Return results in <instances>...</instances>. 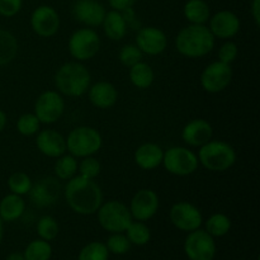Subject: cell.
Instances as JSON below:
<instances>
[{"label": "cell", "mask_w": 260, "mask_h": 260, "mask_svg": "<svg viewBox=\"0 0 260 260\" xmlns=\"http://www.w3.org/2000/svg\"><path fill=\"white\" fill-rule=\"evenodd\" d=\"M63 194L69 207L78 215H94L103 203V193L95 180L79 174L68 180Z\"/></svg>", "instance_id": "1"}, {"label": "cell", "mask_w": 260, "mask_h": 260, "mask_svg": "<svg viewBox=\"0 0 260 260\" xmlns=\"http://www.w3.org/2000/svg\"><path fill=\"white\" fill-rule=\"evenodd\" d=\"M215 40L207 25L189 24L180 29L175 37V48L185 57L200 58L213 50Z\"/></svg>", "instance_id": "2"}, {"label": "cell", "mask_w": 260, "mask_h": 260, "mask_svg": "<svg viewBox=\"0 0 260 260\" xmlns=\"http://www.w3.org/2000/svg\"><path fill=\"white\" fill-rule=\"evenodd\" d=\"M91 83V75L85 65L79 61L63 63L57 69L55 75V85L58 93L76 98L88 91Z\"/></svg>", "instance_id": "3"}, {"label": "cell", "mask_w": 260, "mask_h": 260, "mask_svg": "<svg viewBox=\"0 0 260 260\" xmlns=\"http://www.w3.org/2000/svg\"><path fill=\"white\" fill-rule=\"evenodd\" d=\"M198 161L210 172L221 173L230 169L236 161V151L230 144L221 140H210L198 151Z\"/></svg>", "instance_id": "4"}, {"label": "cell", "mask_w": 260, "mask_h": 260, "mask_svg": "<svg viewBox=\"0 0 260 260\" xmlns=\"http://www.w3.org/2000/svg\"><path fill=\"white\" fill-rule=\"evenodd\" d=\"M102 145V135L90 126L75 127L66 137V151L75 157L93 156L101 150Z\"/></svg>", "instance_id": "5"}, {"label": "cell", "mask_w": 260, "mask_h": 260, "mask_svg": "<svg viewBox=\"0 0 260 260\" xmlns=\"http://www.w3.org/2000/svg\"><path fill=\"white\" fill-rule=\"evenodd\" d=\"M98 222L108 233H124L134 221L129 208L119 201H108L102 203L96 211Z\"/></svg>", "instance_id": "6"}, {"label": "cell", "mask_w": 260, "mask_h": 260, "mask_svg": "<svg viewBox=\"0 0 260 260\" xmlns=\"http://www.w3.org/2000/svg\"><path fill=\"white\" fill-rule=\"evenodd\" d=\"M161 164L170 174L187 177L198 169L200 161L198 156L192 150L183 146H173L164 151Z\"/></svg>", "instance_id": "7"}, {"label": "cell", "mask_w": 260, "mask_h": 260, "mask_svg": "<svg viewBox=\"0 0 260 260\" xmlns=\"http://www.w3.org/2000/svg\"><path fill=\"white\" fill-rule=\"evenodd\" d=\"M68 48L76 61H88L99 52L101 38L91 28H80L70 36Z\"/></svg>", "instance_id": "8"}, {"label": "cell", "mask_w": 260, "mask_h": 260, "mask_svg": "<svg viewBox=\"0 0 260 260\" xmlns=\"http://www.w3.org/2000/svg\"><path fill=\"white\" fill-rule=\"evenodd\" d=\"M184 253L189 260H213L216 256L215 238L202 229L188 233Z\"/></svg>", "instance_id": "9"}, {"label": "cell", "mask_w": 260, "mask_h": 260, "mask_svg": "<svg viewBox=\"0 0 260 260\" xmlns=\"http://www.w3.org/2000/svg\"><path fill=\"white\" fill-rule=\"evenodd\" d=\"M65 111V101L56 90H46L40 94L35 103V114L41 123H56Z\"/></svg>", "instance_id": "10"}, {"label": "cell", "mask_w": 260, "mask_h": 260, "mask_svg": "<svg viewBox=\"0 0 260 260\" xmlns=\"http://www.w3.org/2000/svg\"><path fill=\"white\" fill-rule=\"evenodd\" d=\"M200 80L201 85L207 93H220L230 85L233 80V69L228 63L217 60L203 69Z\"/></svg>", "instance_id": "11"}, {"label": "cell", "mask_w": 260, "mask_h": 260, "mask_svg": "<svg viewBox=\"0 0 260 260\" xmlns=\"http://www.w3.org/2000/svg\"><path fill=\"white\" fill-rule=\"evenodd\" d=\"M169 220L178 230L190 233L202 226L203 217L200 208L189 202H177L169 211Z\"/></svg>", "instance_id": "12"}, {"label": "cell", "mask_w": 260, "mask_h": 260, "mask_svg": "<svg viewBox=\"0 0 260 260\" xmlns=\"http://www.w3.org/2000/svg\"><path fill=\"white\" fill-rule=\"evenodd\" d=\"M159 206L160 201L157 193L152 189L144 188V189H140L139 192L135 193L131 202H129L128 208L135 221L145 222V221H149L150 218L156 215Z\"/></svg>", "instance_id": "13"}, {"label": "cell", "mask_w": 260, "mask_h": 260, "mask_svg": "<svg viewBox=\"0 0 260 260\" xmlns=\"http://www.w3.org/2000/svg\"><path fill=\"white\" fill-rule=\"evenodd\" d=\"M30 27L40 37L50 38L55 36L60 28V15L55 8L50 5H40L30 15Z\"/></svg>", "instance_id": "14"}, {"label": "cell", "mask_w": 260, "mask_h": 260, "mask_svg": "<svg viewBox=\"0 0 260 260\" xmlns=\"http://www.w3.org/2000/svg\"><path fill=\"white\" fill-rule=\"evenodd\" d=\"M61 193L60 179L56 177H43L32 184L29 198L37 207H48L57 202Z\"/></svg>", "instance_id": "15"}, {"label": "cell", "mask_w": 260, "mask_h": 260, "mask_svg": "<svg viewBox=\"0 0 260 260\" xmlns=\"http://www.w3.org/2000/svg\"><path fill=\"white\" fill-rule=\"evenodd\" d=\"M106 8L98 0H76L73 5V15L86 27H98L106 17Z\"/></svg>", "instance_id": "16"}, {"label": "cell", "mask_w": 260, "mask_h": 260, "mask_svg": "<svg viewBox=\"0 0 260 260\" xmlns=\"http://www.w3.org/2000/svg\"><path fill=\"white\" fill-rule=\"evenodd\" d=\"M135 45L142 53L157 56L165 51L168 46L167 35L157 27H144L139 30Z\"/></svg>", "instance_id": "17"}, {"label": "cell", "mask_w": 260, "mask_h": 260, "mask_svg": "<svg viewBox=\"0 0 260 260\" xmlns=\"http://www.w3.org/2000/svg\"><path fill=\"white\" fill-rule=\"evenodd\" d=\"M210 30L215 38L230 40L240 30V19L230 10H221L210 18Z\"/></svg>", "instance_id": "18"}, {"label": "cell", "mask_w": 260, "mask_h": 260, "mask_svg": "<svg viewBox=\"0 0 260 260\" xmlns=\"http://www.w3.org/2000/svg\"><path fill=\"white\" fill-rule=\"evenodd\" d=\"M213 129L210 122L203 118H196L188 122L182 129V139L192 147H201L212 140Z\"/></svg>", "instance_id": "19"}, {"label": "cell", "mask_w": 260, "mask_h": 260, "mask_svg": "<svg viewBox=\"0 0 260 260\" xmlns=\"http://www.w3.org/2000/svg\"><path fill=\"white\" fill-rule=\"evenodd\" d=\"M36 146L41 154L56 159L66 152V139L55 129H40L36 137Z\"/></svg>", "instance_id": "20"}, {"label": "cell", "mask_w": 260, "mask_h": 260, "mask_svg": "<svg viewBox=\"0 0 260 260\" xmlns=\"http://www.w3.org/2000/svg\"><path fill=\"white\" fill-rule=\"evenodd\" d=\"M89 101L99 109H108L117 103L118 91L116 86L108 81H98L88 89Z\"/></svg>", "instance_id": "21"}, {"label": "cell", "mask_w": 260, "mask_h": 260, "mask_svg": "<svg viewBox=\"0 0 260 260\" xmlns=\"http://www.w3.org/2000/svg\"><path fill=\"white\" fill-rule=\"evenodd\" d=\"M164 151L161 147L154 142H145L140 145L135 151V162L142 170H154L162 162Z\"/></svg>", "instance_id": "22"}, {"label": "cell", "mask_w": 260, "mask_h": 260, "mask_svg": "<svg viewBox=\"0 0 260 260\" xmlns=\"http://www.w3.org/2000/svg\"><path fill=\"white\" fill-rule=\"evenodd\" d=\"M25 211V201L22 196L9 193L0 201V218L3 222H14L19 220Z\"/></svg>", "instance_id": "23"}, {"label": "cell", "mask_w": 260, "mask_h": 260, "mask_svg": "<svg viewBox=\"0 0 260 260\" xmlns=\"http://www.w3.org/2000/svg\"><path fill=\"white\" fill-rule=\"evenodd\" d=\"M102 25L106 36L112 41H121L127 33V20L118 10L112 9L107 12Z\"/></svg>", "instance_id": "24"}, {"label": "cell", "mask_w": 260, "mask_h": 260, "mask_svg": "<svg viewBox=\"0 0 260 260\" xmlns=\"http://www.w3.org/2000/svg\"><path fill=\"white\" fill-rule=\"evenodd\" d=\"M183 13L190 24H206L211 18V8L205 0H188Z\"/></svg>", "instance_id": "25"}, {"label": "cell", "mask_w": 260, "mask_h": 260, "mask_svg": "<svg viewBox=\"0 0 260 260\" xmlns=\"http://www.w3.org/2000/svg\"><path fill=\"white\" fill-rule=\"evenodd\" d=\"M129 80L132 85L139 89H147L152 85L155 79L154 70L149 63L140 61L136 65L129 68Z\"/></svg>", "instance_id": "26"}, {"label": "cell", "mask_w": 260, "mask_h": 260, "mask_svg": "<svg viewBox=\"0 0 260 260\" xmlns=\"http://www.w3.org/2000/svg\"><path fill=\"white\" fill-rule=\"evenodd\" d=\"M18 40L12 32L0 29V66L8 65L17 57Z\"/></svg>", "instance_id": "27"}, {"label": "cell", "mask_w": 260, "mask_h": 260, "mask_svg": "<svg viewBox=\"0 0 260 260\" xmlns=\"http://www.w3.org/2000/svg\"><path fill=\"white\" fill-rule=\"evenodd\" d=\"M56 159L57 160L53 167V172L57 179L68 182L69 179L78 174V160L75 156L70 154H63Z\"/></svg>", "instance_id": "28"}, {"label": "cell", "mask_w": 260, "mask_h": 260, "mask_svg": "<svg viewBox=\"0 0 260 260\" xmlns=\"http://www.w3.org/2000/svg\"><path fill=\"white\" fill-rule=\"evenodd\" d=\"M205 230L213 238H222L231 230V220L225 213H213L207 218Z\"/></svg>", "instance_id": "29"}, {"label": "cell", "mask_w": 260, "mask_h": 260, "mask_svg": "<svg viewBox=\"0 0 260 260\" xmlns=\"http://www.w3.org/2000/svg\"><path fill=\"white\" fill-rule=\"evenodd\" d=\"M23 255L25 260H50L52 256V246L50 241L36 239L28 244Z\"/></svg>", "instance_id": "30"}, {"label": "cell", "mask_w": 260, "mask_h": 260, "mask_svg": "<svg viewBox=\"0 0 260 260\" xmlns=\"http://www.w3.org/2000/svg\"><path fill=\"white\" fill-rule=\"evenodd\" d=\"M124 235L127 236L131 245L144 246L151 239V231L142 221H132L127 230L124 231Z\"/></svg>", "instance_id": "31"}, {"label": "cell", "mask_w": 260, "mask_h": 260, "mask_svg": "<svg viewBox=\"0 0 260 260\" xmlns=\"http://www.w3.org/2000/svg\"><path fill=\"white\" fill-rule=\"evenodd\" d=\"M8 188H9L10 193H14L18 196H25L29 193L30 188H32V179L29 175L24 172H15L8 178Z\"/></svg>", "instance_id": "32"}, {"label": "cell", "mask_w": 260, "mask_h": 260, "mask_svg": "<svg viewBox=\"0 0 260 260\" xmlns=\"http://www.w3.org/2000/svg\"><path fill=\"white\" fill-rule=\"evenodd\" d=\"M109 251L106 244L101 241H91L86 244L79 253L78 260H108Z\"/></svg>", "instance_id": "33"}, {"label": "cell", "mask_w": 260, "mask_h": 260, "mask_svg": "<svg viewBox=\"0 0 260 260\" xmlns=\"http://www.w3.org/2000/svg\"><path fill=\"white\" fill-rule=\"evenodd\" d=\"M41 129V122L35 113H24L17 119V131L23 136H33Z\"/></svg>", "instance_id": "34"}, {"label": "cell", "mask_w": 260, "mask_h": 260, "mask_svg": "<svg viewBox=\"0 0 260 260\" xmlns=\"http://www.w3.org/2000/svg\"><path fill=\"white\" fill-rule=\"evenodd\" d=\"M37 234L40 239L51 241L58 235V223L52 216H43L37 222Z\"/></svg>", "instance_id": "35"}, {"label": "cell", "mask_w": 260, "mask_h": 260, "mask_svg": "<svg viewBox=\"0 0 260 260\" xmlns=\"http://www.w3.org/2000/svg\"><path fill=\"white\" fill-rule=\"evenodd\" d=\"M106 246L109 253L116 254V255H123V254H127L129 251L131 243H129L128 239L123 233H114L108 238Z\"/></svg>", "instance_id": "36"}, {"label": "cell", "mask_w": 260, "mask_h": 260, "mask_svg": "<svg viewBox=\"0 0 260 260\" xmlns=\"http://www.w3.org/2000/svg\"><path fill=\"white\" fill-rule=\"evenodd\" d=\"M142 55L144 53L141 52V50L136 45L128 43V45H124L121 48V51L118 53V58L122 65L129 69L131 66L136 65L137 62L142 61Z\"/></svg>", "instance_id": "37"}, {"label": "cell", "mask_w": 260, "mask_h": 260, "mask_svg": "<svg viewBox=\"0 0 260 260\" xmlns=\"http://www.w3.org/2000/svg\"><path fill=\"white\" fill-rule=\"evenodd\" d=\"M79 175L85 177L88 179H95L101 173V162L93 156L83 157L80 164H78Z\"/></svg>", "instance_id": "38"}, {"label": "cell", "mask_w": 260, "mask_h": 260, "mask_svg": "<svg viewBox=\"0 0 260 260\" xmlns=\"http://www.w3.org/2000/svg\"><path fill=\"white\" fill-rule=\"evenodd\" d=\"M239 55L238 45L233 41H226L218 50V61L231 65Z\"/></svg>", "instance_id": "39"}, {"label": "cell", "mask_w": 260, "mask_h": 260, "mask_svg": "<svg viewBox=\"0 0 260 260\" xmlns=\"http://www.w3.org/2000/svg\"><path fill=\"white\" fill-rule=\"evenodd\" d=\"M23 0H0V15L4 18H12L20 12Z\"/></svg>", "instance_id": "40"}, {"label": "cell", "mask_w": 260, "mask_h": 260, "mask_svg": "<svg viewBox=\"0 0 260 260\" xmlns=\"http://www.w3.org/2000/svg\"><path fill=\"white\" fill-rule=\"evenodd\" d=\"M137 0H108V4L111 5L112 9L118 10V12H123V10L129 9L134 7V4Z\"/></svg>", "instance_id": "41"}, {"label": "cell", "mask_w": 260, "mask_h": 260, "mask_svg": "<svg viewBox=\"0 0 260 260\" xmlns=\"http://www.w3.org/2000/svg\"><path fill=\"white\" fill-rule=\"evenodd\" d=\"M250 13L256 27L260 25V0H251Z\"/></svg>", "instance_id": "42"}, {"label": "cell", "mask_w": 260, "mask_h": 260, "mask_svg": "<svg viewBox=\"0 0 260 260\" xmlns=\"http://www.w3.org/2000/svg\"><path fill=\"white\" fill-rule=\"evenodd\" d=\"M7 114H5V112L3 109H0V132L4 131L5 126H7Z\"/></svg>", "instance_id": "43"}, {"label": "cell", "mask_w": 260, "mask_h": 260, "mask_svg": "<svg viewBox=\"0 0 260 260\" xmlns=\"http://www.w3.org/2000/svg\"><path fill=\"white\" fill-rule=\"evenodd\" d=\"M7 260H25V259H24V255H23V253H18V251H15V253H10L9 255L7 256Z\"/></svg>", "instance_id": "44"}, {"label": "cell", "mask_w": 260, "mask_h": 260, "mask_svg": "<svg viewBox=\"0 0 260 260\" xmlns=\"http://www.w3.org/2000/svg\"><path fill=\"white\" fill-rule=\"evenodd\" d=\"M3 238H4V222H3V220L0 218V244H2Z\"/></svg>", "instance_id": "45"}]
</instances>
